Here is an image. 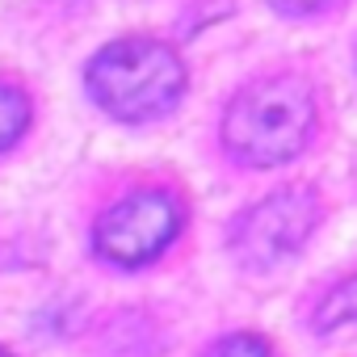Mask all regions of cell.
<instances>
[{"label":"cell","mask_w":357,"mask_h":357,"mask_svg":"<svg viewBox=\"0 0 357 357\" xmlns=\"http://www.w3.org/2000/svg\"><path fill=\"white\" fill-rule=\"evenodd\" d=\"M176 227H181V211L168 194H135L101 215L97 252L118 265H143L172 244Z\"/></svg>","instance_id":"277c9868"},{"label":"cell","mask_w":357,"mask_h":357,"mask_svg":"<svg viewBox=\"0 0 357 357\" xmlns=\"http://www.w3.org/2000/svg\"><path fill=\"white\" fill-rule=\"evenodd\" d=\"M353 319H357V273L324 294V303L315 307V332H332V328H344Z\"/></svg>","instance_id":"5b68a950"},{"label":"cell","mask_w":357,"mask_h":357,"mask_svg":"<svg viewBox=\"0 0 357 357\" xmlns=\"http://www.w3.org/2000/svg\"><path fill=\"white\" fill-rule=\"evenodd\" d=\"M26 118H30L26 97L9 84H0V151L17 143V135L26 130Z\"/></svg>","instance_id":"8992f818"},{"label":"cell","mask_w":357,"mask_h":357,"mask_svg":"<svg viewBox=\"0 0 357 357\" xmlns=\"http://www.w3.org/2000/svg\"><path fill=\"white\" fill-rule=\"evenodd\" d=\"M319 223V198L307 185H290L269 194L265 202L248 206L236 227H231V252L252 265V269H269L286 257H294L311 231Z\"/></svg>","instance_id":"3957f363"},{"label":"cell","mask_w":357,"mask_h":357,"mask_svg":"<svg viewBox=\"0 0 357 357\" xmlns=\"http://www.w3.org/2000/svg\"><path fill=\"white\" fill-rule=\"evenodd\" d=\"M273 5L290 17H307V13H324L328 5H336V0H273Z\"/></svg>","instance_id":"ba28073f"},{"label":"cell","mask_w":357,"mask_h":357,"mask_svg":"<svg viewBox=\"0 0 357 357\" xmlns=\"http://www.w3.org/2000/svg\"><path fill=\"white\" fill-rule=\"evenodd\" d=\"M89 89L114 118L143 122L164 114L185 89V68L155 38H122L89 63Z\"/></svg>","instance_id":"7a4b0ae2"},{"label":"cell","mask_w":357,"mask_h":357,"mask_svg":"<svg viewBox=\"0 0 357 357\" xmlns=\"http://www.w3.org/2000/svg\"><path fill=\"white\" fill-rule=\"evenodd\" d=\"M0 357H9V353H5V349H0Z\"/></svg>","instance_id":"9c48e42d"},{"label":"cell","mask_w":357,"mask_h":357,"mask_svg":"<svg viewBox=\"0 0 357 357\" xmlns=\"http://www.w3.org/2000/svg\"><path fill=\"white\" fill-rule=\"evenodd\" d=\"M211 357H273V353H269V344L261 336H248L244 332V336H227L223 344H215Z\"/></svg>","instance_id":"52a82bcc"},{"label":"cell","mask_w":357,"mask_h":357,"mask_svg":"<svg viewBox=\"0 0 357 357\" xmlns=\"http://www.w3.org/2000/svg\"><path fill=\"white\" fill-rule=\"evenodd\" d=\"M315 130L311 89L294 76H269L248 84L223 118V143L236 160L273 168L294 160Z\"/></svg>","instance_id":"6da1fadb"}]
</instances>
